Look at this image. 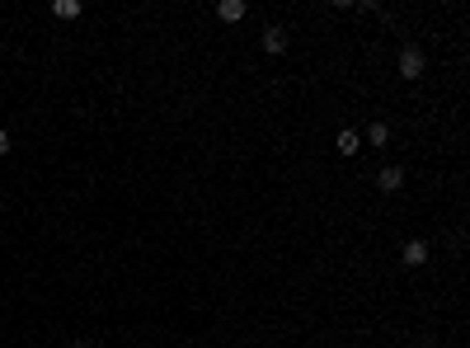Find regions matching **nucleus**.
Returning <instances> with one entry per match:
<instances>
[{
	"instance_id": "nucleus-5",
	"label": "nucleus",
	"mask_w": 470,
	"mask_h": 348,
	"mask_svg": "<svg viewBox=\"0 0 470 348\" xmlns=\"http://www.w3.org/2000/svg\"><path fill=\"white\" fill-rule=\"evenodd\" d=\"M216 19H221V24H240V19H245V0H221V5H216Z\"/></svg>"
},
{
	"instance_id": "nucleus-8",
	"label": "nucleus",
	"mask_w": 470,
	"mask_h": 348,
	"mask_svg": "<svg viewBox=\"0 0 470 348\" xmlns=\"http://www.w3.org/2000/svg\"><path fill=\"white\" fill-rule=\"evenodd\" d=\"M52 14H57V19H76V14H80V0H57Z\"/></svg>"
},
{
	"instance_id": "nucleus-3",
	"label": "nucleus",
	"mask_w": 470,
	"mask_h": 348,
	"mask_svg": "<svg viewBox=\"0 0 470 348\" xmlns=\"http://www.w3.org/2000/svg\"><path fill=\"white\" fill-rule=\"evenodd\" d=\"M376 188H381V193H400V188H405V165H386V170L376 174Z\"/></svg>"
},
{
	"instance_id": "nucleus-7",
	"label": "nucleus",
	"mask_w": 470,
	"mask_h": 348,
	"mask_svg": "<svg viewBox=\"0 0 470 348\" xmlns=\"http://www.w3.org/2000/svg\"><path fill=\"white\" fill-rule=\"evenodd\" d=\"M367 141H371V146H386V141H391V127H386V123H367Z\"/></svg>"
},
{
	"instance_id": "nucleus-9",
	"label": "nucleus",
	"mask_w": 470,
	"mask_h": 348,
	"mask_svg": "<svg viewBox=\"0 0 470 348\" xmlns=\"http://www.w3.org/2000/svg\"><path fill=\"white\" fill-rule=\"evenodd\" d=\"M76 348H104L99 339H76Z\"/></svg>"
},
{
	"instance_id": "nucleus-6",
	"label": "nucleus",
	"mask_w": 470,
	"mask_h": 348,
	"mask_svg": "<svg viewBox=\"0 0 470 348\" xmlns=\"http://www.w3.org/2000/svg\"><path fill=\"white\" fill-rule=\"evenodd\" d=\"M334 146H339V156H358V146H362V136L353 132V127H343V132H339V141H334Z\"/></svg>"
},
{
	"instance_id": "nucleus-4",
	"label": "nucleus",
	"mask_w": 470,
	"mask_h": 348,
	"mask_svg": "<svg viewBox=\"0 0 470 348\" xmlns=\"http://www.w3.org/2000/svg\"><path fill=\"white\" fill-rule=\"evenodd\" d=\"M263 52H273V57L287 52V28H283V24H268V28H263Z\"/></svg>"
},
{
	"instance_id": "nucleus-10",
	"label": "nucleus",
	"mask_w": 470,
	"mask_h": 348,
	"mask_svg": "<svg viewBox=\"0 0 470 348\" xmlns=\"http://www.w3.org/2000/svg\"><path fill=\"white\" fill-rule=\"evenodd\" d=\"M0 156H10V132H0Z\"/></svg>"
},
{
	"instance_id": "nucleus-2",
	"label": "nucleus",
	"mask_w": 470,
	"mask_h": 348,
	"mask_svg": "<svg viewBox=\"0 0 470 348\" xmlns=\"http://www.w3.org/2000/svg\"><path fill=\"white\" fill-rule=\"evenodd\" d=\"M400 259H405V268H423L428 264V240H405L400 245Z\"/></svg>"
},
{
	"instance_id": "nucleus-1",
	"label": "nucleus",
	"mask_w": 470,
	"mask_h": 348,
	"mask_svg": "<svg viewBox=\"0 0 470 348\" xmlns=\"http://www.w3.org/2000/svg\"><path fill=\"white\" fill-rule=\"evenodd\" d=\"M423 66H428V57H423V48H414V43H405V48H400V76H405V81H418V76H423Z\"/></svg>"
}]
</instances>
